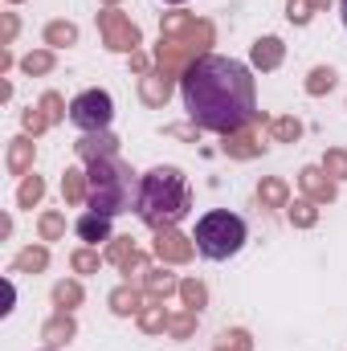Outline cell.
<instances>
[{"instance_id":"cell-1","label":"cell","mask_w":347,"mask_h":351,"mask_svg":"<svg viewBox=\"0 0 347 351\" xmlns=\"http://www.w3.org/2000/svg\"><path fill=\"white\" fill-rule=\"evenodd\" d=\"M180 94H184L188 119L217 135L241 131L258 110V86H254L250 66L237 58H221V53L196 58L180 78Z\"/></svg>"},{"instance_id":"cell-2","label":"cell","mask_w":347,"mask_h":351,"mask_svg":"<svg viewBox=\"0 0 347 351\" xmlns=\"http://www.w3.org/2000/svg\"><path fill=\"white\" fill-rule=\"evenodd\" d=\"M135 208H139V217L147 225H172V221H180L184 208H188V184H184V176L176 172V168L147 172L143 184H139Z\"/></svg>"},{"instance_id":"cell-3","label":"cell","mask_w":347,"mask_h":351,"mask_svg":"<svg viewBox=\"0 0 347 351\" xmlns=\"http://www.w3.org/2000/svg\"><path fill=\"white\" fill-rule=\"evenodd\" d=\"M246 237H250L246 221H241L237 213H229V208H213V213H204V217L196 221V233H192L196 254L208 258V262H225V258H233V254L246 245Z\"/></svg>"},{"instance_id":"cell-4","label":"cell","mask_w":347,"mask_h":351,"mask_svg":"<svg viewBox=\"0 0 347 351\" xmlns=\"http://www.w3.org/2000/svg\"><path fill=\"white\" fill-rule=\"evenodd\" d=\"M90 208L102 217L131 208V176L115 160H90Z\"/></svg>"},{"instance_id":"cell-5","label":"cell","mask_w":347,"mask_h":351,"mask_svg":"<svg viewBox=\"0 0 347 351\" xmlns=\"http://www.w3.org/2000/svg\"><path fill=\"white\" fill-rule=\"evenodd\" d=\"M110 119H115V102H110L106 90H86V94H78V98L70 102V123L82 127V131H90V135H94V131H106Z\"/></svg>"},{"instance_id":"cell-6","label":"cell","mask_w":347,"mask_h":351,"mask_svg":"<svg viewBox=\"0 0 347 351\" xmlns=\"http://www.w3.org/2000/svg\"><path fill=\"white\" fill-rule=\"evenodd\" d=\"M78 233L86 237V241H106V233H110V217H102V213H90V217H82L78 221Z\"/></svg>"},{"instance_id":"cell-7","label":"cell","mask_w":347,"mask_h":351,"mask_svg":"<svg viewBox=\"0 0 347 351\" xmlns=\"http://www.w3.org/2000/svg\"><path fill=\"white\" fill-rule=\"evenodd\" d=\"M274 45H278L274 37H270V41H258V49H254V58H258V62H278V49H274Z\"/></svg>"},{"instance_id":"cell-8","label":"cell","mask_w":347,"mask_h":351,"mask_svg":"<svg viewBox=\"0 0 347 351\" xmlns=\"http://www.w3.org/2000/svg\"><path fill=\"white\" fill-rule=\"evenodd\" d=\"M25 156H29V143H25V139H16V147H12V168H21V164H25Z\"/></svg>"},{"instance_id":"cell-9","label":"cell","mask_w":347,"mask_h":351,"mask_svg":"<svg viewBox=\"0 0 347 351\" xmlns=\"http://www.w3.org/2000/svg\"><path fill=\"white\" fill-rule=\"evenodd\" d=\"M45 66H49L45 58H29V62H25V70H45Z\"/></svg>"},{"instance_id":"cell-10","label":"cell","mask_w":347,"mask_h":351,"mask_svg":"<svg viewBox=\"0 0 347 351\" xmlns=\"http://www.w3.org/2000/svg\"><path fill=\"white\" fill-rule=\"evenodd\" d=\"M339 16H344V29H347V0H339Z\"/></svg>"},{"instance_id":"cell-11","label":"cell","mask_w":347,"mask_h":351,"mask_svg":"<svg viewBox=\"0 0 347 351\" xmlns=\"http://www.w3.org/2000/svg\"><path fill=\"white\" fill-rule=\"evenodd\" d=\"M168 4H180V0H168Z\"/></svg>"}]
</instances>
